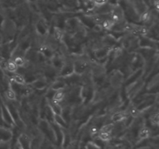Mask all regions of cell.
Masks as SVG:
<instances>
[{
  "label": "cell",
  "mask_w": 159,
  "mask_h": 149,
  "mask_svg": "<svg viewBox=\"0 0 159 149\" xmlns=\"http://www.w3.org/2000/svg\"><path fill=\"white\" fill-rule=\"evenodd\" d=\"M65 97V88L64 89H59L57 91H54V94L52 96V100H54V102H59V103H61L64 101Z\"/></svg>",
  "instance_id": "9a60e30c"
},
{
  "label": "cell",
  "mask_w": 159,
  "mask_h": 149,
  "mask_svg": "<svg viewBox=\"0 0 159 149\" xmlns=\"http://www.w3.org/2000/svg\"><path fill=\"white\" fill-rule=\"evenodd\" d=\"M32 138L26 132H22L17 137L16 141L19 143L22 149H30Z\"/></svg>",
  "instance_id": "277c9868"
},
{
  "label": "cell",
  "mask_w": 159,
  "mask_h": 149,
  "mask_svg": "<svg viewBox=\"0 0 159 149\" xmlns=\"http://www.w3.org/2000/svg\"><path fill=\"white\" fill-rule=\"evenodd\" d=\"M85 149H102V147L94 140H89L85 144Z\"/></svg>",
  "instance_id": "d6986e66"
},
{
  "label": "cell",
  "mask_w": 159,
  "mask_h": 149,
  "mask_svg": "<svg viewBox=\"0 0 159 149\" xmlns=\"http://www.w3.org/2000/svg\"><path fill=\"white\" fill-rule=\"evenodd\" d=\"M80 4H82L85 12H88V13L93 12L95 9V8L96 7L93 0H81Z\"/></svg>",
  "instance_id": "5bb4252c"
},
{
  "label": "cell",
  "mask_w": 159,
  "mask_h": 149,
  "mask_svg": "<svg viewBox=\"0 0 159 149\" xmlns=\"http://www.w3.org/2000/svg\"><path fill=\"white\" fill-rule=\"evenodd\" d=\"M64 62H65V57L57 52H55L54 56L49 60V63L51 64L56 70H57L58 72L61 70V68H62V66H63Z\"/></svg>",
  "instance_id": "8992f818"
},
{
  "label": "cell",
  "mask_w": 159,
  "mask_h": 149,
  "mask_svg": "<svg viewBox=\"0 0 159 149\" xmlns=\"http://www.w3.org/2000/svg\"><path fill=\"white\" fill-rule=\"evenodd\" d=\"M116 23L110 18H107L106 20H103V22L102 23L101 26H102V29H103L105 32H110L112 30V29L113 28V26H115Z\"/></svg>",
  "instance_id": "2e32d148"
},
{
  "label": "cell",
  "mask_w": 159,
  "mask_h": 149,
  "mask_svg": "<svg viewBox=\"0 0 159 149\" xmlns=\"http://www.w3.org/2000/svg\"><path fill=\"white\" fill-rule=\"evenodd\" d=\"M6 20V18L5 17L4 14H2L0 12V29H1L2 27L3 26V24H4Z\"/></svg>",
  "instance_id": "7402d4cb"
},
{
  "label": "cell",
  "mask_w": 159,
  "mask_h": 149,
  "mask_svg": "<svg viewBox=\"0 0 159 149\" xmlns=\"http://www.w3.org/2000/svg\"><path fill=\"white\" fill-rule=\"evenodd\" d=\"M47 103L49 106V107L51 108V110H52V112L54 113V114L57 115H61L62 112V106L61 104L59 103V102H54L52 99H46Z\"/></svg>",
  "instance_id": "30bf717a"
},
{
  "label": "cell",
  "mask_w": 159,
  "mask_h": 149,
  "mask_svg": "<svg viewBox=\"0 0 159 149\" xmlns=\"http://www.w3.org/2000/svg\"><path fill=\"white\" fill-rule=\"evenodd\" d=\"M93 1L96 5V6H101L108 3L110 0H93Z\"/></svg>",
  "instance_id": "44dd1931"
},
{
  "label": "cell",
  "mask_w": 159,
  "mask_h": 149,
  "mask_svg": "<svg viewBox=\"0 0 159 149\" xmlns=\"http://www.w3.org/2000/svg\"><path fill=\"white\" fill-rule=\"evenodd\" d=\"M107 79L109 85L114 89H120L123 88L125 80V76L119 69H110L107 71Z\"/></svg>",
  "instance_id": "6da1fadb"
},
{
  "label": "cell",
  "mask_w": 159,
  "mask_h": 149,
  "mask_svg": "<svg viewBox=\"0 0 159 149\" xmlns=\"http://www.w3.org/2000/svg\"><path fill=\"white\" fill-rule=\"evenodd\" d=\"M54 122L57 124V125L60 126L62 128H68V124L66 122L65 119L62 117L61 115H57L54 114Z\"/></svg>",
  "instance_id": "e0dca14e"
},
{
  "label": "cell",
  "mask_w": 159,
  "mask_h": 149,
  "mask_svg": "<svg viewBox=\"0 0 159 149\" xmlns=\"http://www.w3.org/2000/svg\"><path fill=\"white\" fill-rule=\"evenodd\" d=\"M66 87L67 83L65 81V79H64V78L58 76V77H57V79L49 85L48 88L54 90V91H57V90L59 89H64V88H65Z\"/></svg>",
  "instance_id": "9c48e42d"
},
{
  "label": "cell",
  "mask_w": 159,
  "mask_h": 149,
  "mask_svg": "<svg viewBox=\"0 0 159 149\" xmlns=\"http://www.w3.org/2000/svg\"><path fill=\"white\" fill-rule=\"evenodd\" d=\"M50 34L52 35V37H54V39L57 43H62L63 42L64 37L65 35V32L63 29L58 27V26H51Z\"/></svg>",
  "instance_id": "52a82bcc"
},
{
  "label": "cell",
  "mask_w": 159,
  "mask_h": 149,
  "mask_svg": "<svg viewBox=\"0 0 159 149\" xmlns=\"http://www.w3.org/2000/svg\"><path fill=\"white\" fill-rule=\"evenodd\" d=\"M82 149H85V147H84V148H82Z\"/></svg>",
  "instance_id": "d4e9b609"
},
{
  "label": "cell",
  "mask_w": 159,
  "mask_h": 149,
  "mask_svg": "<svg viewBox=\"0 0 159 149\" xmlns=\"http://www.w3.org/2000/svg\"><path fill=\"white\" fill-rule=\"evenodd\" d=\"M12 59L13 60V61L15 62L18 68H23L26 64V61L23 56H16V57H12Z\"/></svg>",
  "instance_id": "ac0fdd59"
},
{
  "label": "cell",
  "mask_w": 159,
  "mask_h": 149,
  "mask_svg": "<svg viewBox=\"0 0 159 149\" xmlns=\"http://www.w3.org/2000/svg\"><path fill=\"white\" fill-rule=\"evenodd\" d=\"M3 68L8 73H15L18 70V67H17V65H16V63L13 61L12 58H9L6 61Z\"/></svg>",
  "instance_id": "7c38bea8"
},
{
  "label": "cell",
  "mask_w": 159,
  "mask_h": 149,
  "mask_svg": "<svg viewBox=\"0 0 159 149\" xmlns=\"http://www.w3.org/2000/svg\"><path fill=\"white\" fill-rule=\"evenodd\" d=\"M10 76H9V79L12 82H14L15 83L19 84V85H26V80H25L24 77L22 74L19 72H15V73H9Z\"/></svg>",
  "instance_id": "8fae6325"
},
{
  "label": "cell",
  "mask_w": 159,
  "mask_h": 149,
  "mask_svg": "<svg viewBox=\"0 0 159 149\" xmlns=\"http://www.w3.org/2000/svg\"><path fill=\"white\" fill-rule=\"evenodd\" d=\"M134 149H156L152 146H146V147H134Z\"/></svg>",
  "instance_id": "603a6c76"
},
{
  "label": "cell",
  "mask_w": 159,
  "mask_h": 149,
  "mask_svg": "<svg viewBox=\"0 0 159 149\" xmlns=\"http://www.w3.org/2000/svg\"><path fill=\"white\" fill-rule=\"evenodd\" d=\"M29 85L36 91H44L49 87V82L43 74L36 79L32 83L29 84Z\"/></svg>",
  "instance_id": "3957f363"
},
{
  "label": "cell",
  "mask_w": 159,
  "mask_h": 149,
  "mask_svg": "<svg viewBox=\"0 0 159 149\" xmlns=\"http://www.w3.org/2000/svg\"><path fill=\"white\" fill-rule=\"evenodd\" d=\"M13 149H22V147H20V145L19 144V143L17 142V141H16L15 144H14Z\"/></svg>",
  "instance_id": "cb8c5ba5"
},
{
  "label": "cell",
  "mask_w": 159,
  "mask_h": 149,
  "mask_svg": "<svg viewBox=\"0 0 159 149\" xmlns=\"http://www.w3.org/2000/svg\"><path fill=\"white\" fill-rule=\"evenodd\" d=\"M4 98L6 100L11 101V102H13V101H17L16 94L15 91H14V90L11 88L10 85H9V86L8 87V88L4 91Z\"/></svg>",
  "instance_id": "4fadbf2b"
},
{
  "label": "cell",
  "mask_w": 159,
  "mask_h": 149,
  "mask_svg": "<svg viewBox=\"0 0 159 149\" xmlns=\"http://www.w3.org/2000/svg\"><path fill=\"white\" fill-rule=\"evenodd\" d=\"M13 138V132L9 127L0 126V141H12Z\"/></svg>",
  "instance_id": "ba28073f"
},
{
  "label": "cell",
  "mask_w": 159,
  "mask_h": 149,
  "mask_svg": "<svg viewBox=\"0 0 159 149\" xmlns=\"http://www.w3.org/2000/svg\"><path fill=\"white\" fill-rule=\"evenodd\" d=\"M11 141H0V149H11Z\"/></svg>",
  "instance_id": "ffe728a7"
},
{
  "label": "cell",
  "mask_w": 159,
  "mask_h": 149,
  "mask_svg": "<svg viewBox=\"0 0 159 149\" xmlns=\"http://www.w3.org/2000/svg\"><path fill=\"white\" fill-rule=\"evenodd\" d=\"M0 113H1V116L3 122L6 124V125L7 126V127H9V128L11 129L16 127V124L15 122H14L13 118H12L9 109L7 108V106H6V104L4 103V102H2L1 103V106H0Z\"/></svg>",
  "instance_id": "7a4b0ae2"
},
{
  "label": "cell",
  "mask_w": 159,
  "mask_h": 149,
  "mask_svg": "<svg viewBox=\"0 0 159 149\" xmlns=\"http://www.w3.org/2000/svg\"><path fill=\"white\" fill-rule=\"evenodd\" d=\"M152 136H153V132H152V129L145 124L139 129V130H138V139H137L136 143H138V141H142V140L148 139V138H151Z\"/></svg>",
  "instance_id": "5b68a950"
}]
</instances>
